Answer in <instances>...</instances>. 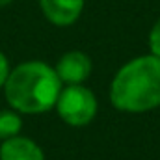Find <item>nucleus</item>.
<instances>
[{
	"label": "nucleus",
	"mask_w": 160,
	"mask_h": 160,
	"mask_svg": "<svg viewBox=\"0 0 160 160\" xmlns=\"http://www.w3.org/2000/svg\"><path fill=\"white\" fill-rule=\"evenodd\" d=\"M149 50L153 56L160 58V19L153 24V28L149 32Z\"/></svg>",
	"instance_id": "8"
},
{
	"label": "nucleus",
	"mask_w": 160,
	"mask_h": 160,
	"mask_svg": "<svg viewBox=\"0 0 160 160\" xmlns=\"http://www.w3.org/2000/svg\"><path fill=\"white\" fill-rule=\"evenodd\" d=\"M9 71H11L9 60H8V56L0 50V89L4 88L6 80H8V77H9Z\"/></svg>",
	"instance_id": "9"
},
{
	"label": "nucleus",
	"mask_w": 160,
	"mask_h": 160,
	"mask_svg": "<svg viewBox=\"0 0 160 160\" xmlns=\"http://www.w3.org/2000/svg\"><path fill=\"white\" fill-rule=\"evenodd\" d=\"M54 69H56L58 78L62 80L63 86H71V84H84L89 78L91 71H93V63L86 52L69 50V52L60 56Z\"/></svg>",
	"instance_id": "4"
},
{
	"label": "nucleus",
	"mask_w": 160,
	"mask_h": 160,
	"mask_svg": "<svg viewBox=\"0 0 160 160\" xmlns=\"http://www.w3.org/2000/svg\"><path fill=\"white\" fill-rule=\"evenodd\" d=\"M63 84L52 65L41 60H28L9 71L2 91L9 108L21 116L45 114L56 106Z\"/></svg>",
	"instance_id": "1"
},
{
	"label": "nucleus",
	"mask_w": 160,
	"mask_h": 160,
	"mask_svg": "<svg viewBox=\"0 0 160 160\" xmlns=\"http://www.w3.org/2000/svg\"><path fill=\"white\" fill-rule=\"evenodd\" d=\"M86 0H39L41 13L45 19L60 28L71 26L80 19Z\"/></svg>",
	"instance_id": "5"
},
{
	"label": "nucleus",
	"mask_w": 160,
	"mask_h": 160,
	"mask_svg": "<svg viewBox=\"0 0 160 160\" xmlns=\"http://www.w3.org/2000/svg\"><path fill=\"white\" fill-rule=\"evenodd\" d=\"M13 0H0V8H6V6H9Z\"/></svg>",
	"instance_id": "10"
},
{
	"label": "nucleus",
	"mask_w": 160,
	"mask_h": 160,
	"mask_svg": "<svg viewBox=\"0 0 160 160\" xmlns=\"http://www.w3.org/2000/svg\"><path fill=\"white\" fill-rule=\"evenodd\" d=\"M110 102L127 114H145L160 108V58L136 56L123 63L110 82Z\"/></svg>",
	"instance_id": "2"
},
{
	"label": "nucleus",
	"mask_w": 160,
	"mask_h": 160,
	"mask_svg": "<svg viewBox=\"0 0 160 160\" xmlns=\"http://www.w3.org/2000/svg\"><path fill=\"white\" fill-rule=\"evenodd\" d=\"M54 110L65 125L86 127L97 118L99 101L95 93L84 84H71L62 88Z\"/></svg>",
	"instance_id": "3"
},
{
	"label": "nucleus",
	"mask_w": 160,
	"mask_h": 160,
	"mask_svg": "<svg viewBox=\"0 0 160 160\" xmlns=\"http://www.w3.org/2000/svg\"><path fill=\"white\" fill-rule=\"evenodd\" d=\"M22 130V118L17 110H0V142L19 136Z\"/></svg>",
	"instance_id": "7"
},
{
	"label": "nucleus",
	"mask_w": 160,
	"mask_h": 160,
	"mask_svg": "<svg viewBox=\"0 0 160 160\" xmlns=\"http://www.w3.org/2000/svg\"><path fill=\"white\" fill-rule=\"evenodd\" d=\"M0 160H47L38 142L28 136H13L0 142Z\"/></svg>",
	"instance_id": "6"
}]
</instances>
